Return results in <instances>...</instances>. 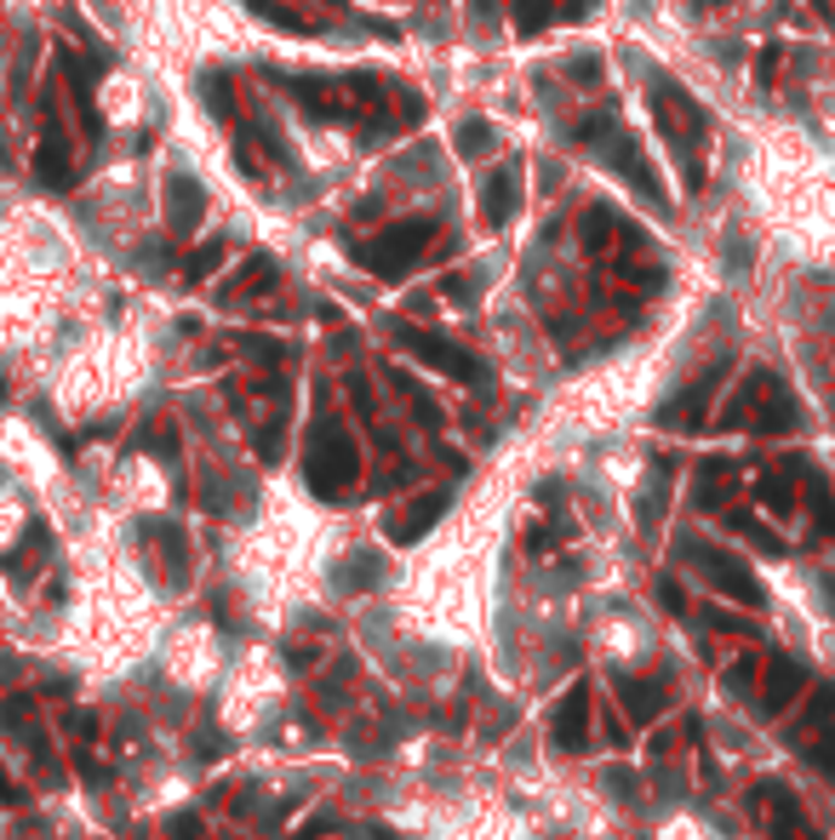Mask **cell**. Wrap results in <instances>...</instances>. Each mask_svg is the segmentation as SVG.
<instances>
[{"label":"cell","mask_w":835,"mask_h":840,"mask_svg":"<svg viewBox=\"0 0 835 840\" xmlns=\"http://www.w3.org/2000/svg\"><path fill=\"white\" fill-rule=\"evenodd\" d=\"M647 104H653V120L664 132V144H670V155L681 160L687 189H704V155H698V144H704V132H710L704 109H698L692 92L681 81H670V75H653V97H647Z\"/></svg>","instance_id":"6da1fadb"},{"label":"cell","mask_w":835,"mask_h":840,"mask_svg":"<svg viewBox=\"0 0 835 840\" xmlns=\"http://www.w3.org/2000/svg\"><path fill=\"white\" fill-rule=\"evenodd\" d=\"M578 144H589L601 160L613 166V172L636 189L641 200H653V207H670V200H664V183H658V172H653V160L641 155V144L629 138V132H618L607 115H589V120H578V132H573Z\"/></svg>","instance_id":"7a4b0ae2"},{"label":"cell","mask_w":835,"mask_h":840,"mask_svg":"<svg viewBox=\"0 0 835 840\" xmlns=\"http://www.w3.org/2000/svg\"><path fill=\"white\" fill-rule=\"evenodd\" d=\"M429 234H436V223H429V218H407V223H389L378 234H366V241H355L349 258L366 269V275L400 281V275H413L418 258L429 252Z\"/></svg>","instance_id":"3957f363"},{"label":"cell","mask_w":835,"mask_h":840,"mask_svg":"<svg viewBox=\"0 0 835 840\" xmlns=\"http://www.w3.org/2000/svg\"><path fill=\"white\" fill-rule=\"evenodd\" d=\"M721 423L727 429H750V434H784V429L801 423V412H795V400L784 395V384L773 372H750V384L732 395V407L721 412Z\"/></svg>","instance_id":"277c9868"},{"label":"cell","mask_w":835,"mask_h":840,"mask_svg":"<svg viewBox=\"0 0 835 840\" xmlns=\"http://www.w3.org/2000/svg\"><path fill=\"white\" fill-rule=\"evenodd\" d=\"M304 475H310V486H315L321 497H338V492L355 486V475H361V452H355V441L344 434V423H332V418L315 423L310 452H304Z\"/></svg>","instance_id":"5b68a950"},{"label":"cell","mask_w":835,"mask_h":840,"mask_svg":"<svg viewBox=\"0 0 835 840\" xmlns=\"http://www.w3.org/2000/svg\"><path fill=\"white\" fill-rule=\"evenodd\" d=\"M395 344L407 349L413 360H424L429 372H447L452 384H481V378H487V366L463 349V344L441 338V332H424V326H413V321H395Z\"/></svg>","instance_id":"8992f818"},{"label":"cell","mask_w":835,"mask_h":840,"mask_svg":"<svg viewBox=\"0 0 835 840\" xmlns=\"http://www.w3.org/2000/svg\"><path fill=\"white\" fill-rule=\"evenodd\" d=\"M755 818L766 823V834H773V840H824V834L807 823L801 800H795L784 784H761V789H755Z\"/></svg>","instance_id":"52a82bcc"},{"label":"cell","mask_w":835,"mask_h":840,"mask_svg":"<svg viewBox=\"0 0 835 840\" xmlns=\"http://www.w3.org/2000/svg\"><path fill=\"white\" fill-rule=\"evenodd\" d=\"M687 555L710 573V584L727 595V600H739V607H761V584L744 560H732L727 549H704V544H687Z\"/></svg>","instance_id":"ba28073f"},{"label":"cell","mask_w":835,"mask_h":840,"mask_svg":"<svg viewBox=\"0 0 835 840\" xmlns=\"http://www.w3.org/2000/svg\"><path fill=\"white\" fill-rule=\"evenodd\" d=\"M521 183H526L521 160H504V166H498V172L481 183V218H487V229H510V223H515V212H521Z\"/></svg>","instance_id":"9c48e42d"},{"label":"cell","mask_w":835,"mask_h":840,"mask_svg":"<svg viewBox=\"0 0 835 840\" xmlns=\"http://www.w3.org/2000/svg\"><path fill=\"white\" fill-rule=\"evenodd\" d=\"M721 372H727V366H710V372L698 378V384H687L676 400H664L658 423H664V429H698V423H704V412H710V395H716Z\"/></svg>","instance_id":"30bf717a"},{"label":"cell","mask_w":835,"mask_h":840,"mask_svg":"<svg viewBox=\"0 0 835 840\" xmlns=\"http://www.w3.org/2000/svg\"><path fill=\"white\" fill-rule=\"evenodd\" d=\"M200 218H207V189H200L189 172H173L166 178V229L189 234V229H200Z\"/></svg>","instance_id":"8fae6325"},{"label":"cell","mask_w":835,"mask_h":840,"mask_svg":"<svg viewBox=\"0 0 835 840\" xmlns=\"http://www.w3.org/2000/svg\"><path fill=\"white\" fill-rule=\"evenodd\" d=\"M550 737H555V749H584V737H589V681H573V692L555 703Z\"/></svg>","instance_id":"7c38bea8"},{"label":"cell","mask_w":835,"mask_h":840,"mask_svg":"<svg viewBox=\"0 0 835 840\" xmlns=\"http://www.w3.org/2000/svg\"><path fill=\"white\" fill-rule=\"evenodd\" d=\"M584 241H589V252H601V258H607V252H636V246H641L636 229H629L613 207H589V212H584Z\"/></svg>","instance_id":"4fadbf2b"},{"label":"cell","mask_w":835,"mask_h":840,"mask_svg":"<svg viewBox=\"0 0 835 840\" xmlns=\"http://www.w3.org/2000/svg\"><path fill=\"white\" fill-rule=\"evenodd\" d=\"M801 686H807V663L773 658V663H766V686H761V710H766V715H784Z\"/></svg>","instance_id":"5bb4252c"},{"label":"cell","mask_w":835,"mask_h":840,"mask_svg":"<svg viewBox=\"0 0 835 840\" xmlns=\"http://www.w3.org/2000/svg\"><path fill=\"white\" fill-rule=\"evenodd\" d=\"M35 183L41 189H52V195H63L75 183V160H70V144H63V132L52 126L46 138H41V149H35Z\"/></svg>","instance_id":"9a60e30c"},{"label":"cell","mask_w":835,"mask_h":840,"mask_svg":"<svg viewBox=\"0 0 835 840\" xmlns=\"http://www.w3.org/2000/svg\"><path fill=\"white\" fill-rule=\"evenodd\" d=\"M441 510H447V492H429V497H418L413 510L389 526V532H395V544H418V537H424V526H436V515H441Z\"/></svg>","instance_id":"2e32d148"},{"label":"cell","mask_w":835,"mask_h":840,"mask_svg":"<svg viewBox=\"0 0 835 840\" xmlns=\"http://www.w3.org/2000/svg\"><path fill=\"white\" fill-rule=\"evenodd\" d=\"M618 692H624V703H629V715H636V721H658L664 710H670V692H664L658 681L647 686V681H629V675H618Z\"/></svg>","instance_id":"e0dca14e"},{"label":"cell","mask_w":835,"mask_h":840,"mask_svg":"<svg viewBox=\"0 0 835 840\" xmlns=\"http://www.w3.org/2000/svg\"><path fill=\"white\" fill-rule=\"evenodd\" d=\"M801 481H807V503H813V515H818V526L835 537V492L824 486V475H813V469H801Z\"/></svg>","instance_id":"ac0fdd59"},{"label":"cell","mask_w":835,"mask_h":840,"mask_svg":"<svg viewBox=\"0 0 835 840\" xmlns=\"http://www.w3.org/2000/svg\"><path fill=\"white\" fill-rule=\"evenodd\" d=\"M824 721H835V686H813V697H807V710H801L795 732L807 737V732H813V726H824Z\"/></svg>","instance_id":"d6986e66"},{"label":"cell","mask_w":835,"mask_h":840,"mask_svg":"<svg viewBox=\"0 0 835 840\" xmlns=\"http://www.w3.org/2000/svg\"><path fill=\"white\" fill-rule=\"evenodd\" d=\"M755 497H761L773 515H795V492H790L779 475H761V481H755Z\"/></svg>","instance_id":"ffe728a7"},{"label":"cell","mask_w":835,"mask_h":840,"mask_svg":"<svg viewBox=\"0 0 835 840\" xmlns=\"http://www.w3.org/2000/svg\"><path fill=\"white\" fill-rule=\"evenodd\" d=\"M487 149H492V126H487V120H463V126H458V155L476 160V155H487Z\"/></svg>","instance_id":"44dd1931"},{"label":"cell","mask_w":835,"mask_h":840,"mask_svg":"<svg viewBox=\"0 0 835 840\" xmlns=\"http://www.w3.org/2000/svg\"><path fill=\"white\" fill-rule=\"evenodd\" d=\"M223 263V241H212V246H200L189 263H184V281H207L212 275V269Z\"/></svg>","instance_id":"7402d4cb"},{"label":"cell","mask_w":835,"mask_h":840,"mask_svg":"<svg viewBox=\"0 0 835 840\" xmlns=\"http://www.w3.org/2000/svg\"><path fill=\"white\" fill-rule=\"evenodd\" d=\"M687 737H692V721H676L670 732H658V737H653V760H658V755H676Z\"/></svg>","instance_id":"603a6c76"},{"label":"cell","mask_w":835,"mask_h":840,"mask_svg":"<svg viewBox=\"0 0 835 840\" xmlns=\"http://www.w3.org/2000/svg\"><path fill=\"white\" fill-rule=\"evenodd\" d=\"M200 92H207V109H212V115H229V81H223V75H207V81H200Z\"/></svg>","instance_id":"cb8c5ba5"},{"label":"cell","mask_w":835,"mask_h":840,"mask_svg":"<svg viewBox=\"0 0 835 840\" xmlns=\"http://www.w3.org/2000/svg\"><path fill=\"white\" fill-rule=\"evenodd\" d=\"M247 7H252L258 18H270L275 29H304V23H298V18H292V12H281V7H275V0H247Z\"/></svg>","instance_id":"d4e9b609"},{"label":"cell","mask_w":835,"mask_h":840,"mask_svg":"<svg viewBox=\"0 0 835 840\" xmlns=\"http://www.w3.org/2000/svg\"><path fill=\"white\" fill-rule=\"evenodd\" d=\"M750 686H755V663H750V658H739V663H732V675H727V692H739V697H744Z\"/></svg>","instance_id":"484cf974"},{"label":"cell","mask_w":835,"mask_h":840,"mask_svg":"<svg viewBox=\"0 0 835 840\" xmlns=\"http://www.w3.org/2000/svg\"><path fill=\"white\" fill-rule=\"evenodd\" d=\"M173 840H200V818L195 812H184V818H173V829H166Z\"/></svg>","instance_id":"4316f807"},{"label":"cell","mask_w":835,"mask_h":840,"mask_svg":"<svg viewBox=\"0 0 835 840\" xmlns=\"http://www.w3.org/2000/svg\"><path fill=\"white\" fill-rule=\"evenodd\" d=\"M0 795H7V800H12V806H23V789H18V784H12V778H7V771H0Z\"/></svg>","instance_id":"83f0119b"},{"label":"cell","mask_w":835,"mask_h":840,"mask_svg":"<svg viewBox=\"0 0 835 840\" xmlns=\"http://www.w3.org/2000/svg\"><path fill=\"white\" fill-rule=\"evenodd\" d=\"M813 755H818V760H835V732L824 737V744H813Z\"/></svg>","instance_id":"f1b7e54d"},{"label":"cell","mask_w":835,"mask_h":840,"mask_svg":"<svg viewBox=\"0 0 835 840\" xmlns=\"http://www.w3.org/2000/svg\"><path fill=\"white\" fill-rule=\"evenodd\" d=\"M332 7H344V0H332Z\"/></svg>","instance_id":"f546056e"}]
</instances>
